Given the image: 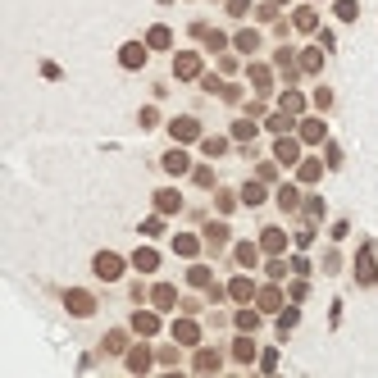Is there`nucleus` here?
Listing matches in <instances>:
<instances>
[{
	"mask_svg": "<svg viewBox=\"0 0 378 378\" xmlns=\"http://www.w3.org/2000/svg\"><path fill=\"white\" fill-rule=\"evenodd\" d=\"M351 274H355V287H365V292H370V287H378V241H374V237L360 241Z\"/></svg>",
	"mask_w": 378,
	"mask_h": 378,
	"instance_id": "obj_1",
	"label": "nucleus"
},
{
	"mask_svg": "<svg viewBox=\"0 0 378 378\" xmlns=\"http://www.w3.org/2000/svg\"><path fill=\"white\" fill-rule=\"evenodd\" d=\"M60 305L69 310L73 319H96V315H101V296L87 292V287H64V292H60Z\"/></svg>",
	"mask_w": 378,
	"mask_h": 378,
	"instance_id": "obj_2",
	"label": "nucleus"
},
{
	"mask_svg": "<svg viewBox=\"0 0 378 378\" xmlns=\"http://www.w3.org/2000/svg\"><path fill=\"white\" fill-rule=\"evenodd\" d=\"M92 274L101 278V283H119V278L128 274V260H123L119 251H96L92 256Z\"/></svg>",
	"mask_w": 378,
	"mask_h": 378,
	"instance_id": "obj_3",
	"label": "nucleus"
},
{
	"mask_svg": "<svg viewBox=\"0 0 378 378\" xmlns=\"http://www.w3.org/2000/svg\"><path fill=\"white\" fill-rule=\"evenodd\" d=\"M201 73H206V60H201L196 51H178L173 55V77H178V82H196Z\"/></svg>",
	"mask_w": 378,
	"mask_h": 378,
	"instance_id": "obj_4",
	"label": "nucleus"
},
{
	"mask_svg": "<svg viewBox=\"0 0 378 378\" xmlns=\"http://www.w3.org/2000/svg\"><path fill=\"white\" fill-rule=\"evenodd\" d=\"M146 60H151V46L146 42H123L119 46V69L137 73V69H146Z\"/></svg>",
	"mask_w": 378,
	"mask_h": 378,
	"instance_id": "obj_5",
	"label": "nucleus"
},
{
	"mask_svg": "<svg viewBox=\"0 0 378 378\" xmlns=\"http://www.w3.org/2000/svg\"><path fill=\"white\" fill-rule=\"evenodd\" d=\"M169 137L182 141V146H187V141H196V137H201V119H191V114H178V119H169Z\"/></svg>",
	"mask_w": 378,
	"mask_h": 378,
	"instance_id": "obj_6",
	"label": "nucleus"
},
{
	"mask_svg": "<svg viewBox=\"0 0 378 378\" xmlns=\"http://www.w3.org/2000/svg\"><path fill=\"white\" fill-rule=\"evenodd\" d=\"M160 169H164V173H173V178L191 173V155H187V146H173V151H164V155H160Z\"/></svg>",
	"mask_w": 378,
	"mask_h": 378,
	"instance_id": "obj_7",
	"label": "nucleus"
},
{
	"mask_svg": "<svg viewBox=\"0 0 378 378\" xmlns=\"http://www.w3.org/2000/svg\"><path fill=\"white\" fill-rule=\"evenodd\" d=\"M191 370L196 374H219L224 370V351H219V346H201V351L191 355Z\"/></svg>",
	"mask_w": 378,
	"mask_h": 378,
	"instance_id": "obj_8",
	"label": "nucleus"
},
{
	"mask_svg": "<svg viewBox=\"0 0 378 378\" xmlns=\"http://www.w3.org/2000/svg\"><path fill=\"white\" fill-rule=\"evenodd\" d=\"M128 328L137 337H155V333H160V315H155V310H137V315L128 319Z\"/></svg>",
	"mask_w": 378,
	"mask_h": 378,
	"instance_id": "obj_9",
	"label": "nucleus"
},
{
	"mask_svg": "<svg viewBox=\"0 0 378 378\" xmlns=\"http://www.w3.org/2000/svg\"><path fill=\"white\" fill-rule=\"evenodd\" d=\"M123 360H128V374H151L155 370V351L151 346H132Z\"/></svg>",
	"mask_w": 378,
	"mask_h": 378,
	"instance_id": "obj_10",
	"label": "nucleus"
},
{
	"mask_svg": "<svg viewBox=\"0 0 378 378\" xmlns=\"http://www.w3.org/2000/svg\"><path fill=\"white\" fill-rule=\"evenodd\" d=\"M274 160L278 164H301V137H278L274 141Z\"/></svg>",
	"mask_w": 378,
	"mask_h": 378,
	"instance_id": "obj_11",
	"label": "nucleus"
},
{
	"mask_svg": "<svg viewBox=\"0 0 378 378\" xmlns=\"http://www.w3.org/2000/svg\"><path fill=\"white\" fill-rule=\"evenodd\" d=\"M173 251H178L182 260H196V256H206V241H201L196 232H178V237H173Z\"/></svg>",
	"mask_w": 378,
	"mask_h": 378,
	"instance_id": "obj_12",
	"label": "nucleus"
},
{
	"mask_svg": "<svg viewBox=\"0 0 378 378\" xmlns=\"http://www.w3.org/2000/svg\"><path fill=\"white\" fill-rule=\"evenodd\" d=\"M287 232L283 228H260V251H265V256H278V251H287Z\"/></svg>",
	"mask_w": 378,
	"mask_h": 378,
	"instance_id": "obj_13",
	"label": "nucleus"
},
{
	"mask_svg": "<svg viewBox=\"0 0 378 378\" xmlns=\"http://www.w3.org/2000/svg\"><path fill=\"white\" fill-rule=\"evenodd\" d=\"M296 69H305L310 77H315V73H324V46H305V51L296 55Z\"/></svg>",
	"mask_w": 378,
	"mask_h": 378,
	"instance_id": "obj_14",
	"label": "nucleus"
},
{
	"mask_svg": "<svg viewBox=\"0 0 378 378\" xmlns=\"http://www.w3.org/2000/svg\"><path fill=\"white\" fill-rule=\"evenodd\" d=\"M256 292H260V287L251 283V278H232V283H228V296L237 305H256Z\"/></svg>",
	"mask_w": 378,
	"mask_h": 378,
	"instance_id": "obj_15",
	"label": "nucleus"
},
{
	"mask_svg": "<svg viewBox=\"0 0 378 378\" xmlns=\"http://www.w3.org/2000/svg\"><path fill=\"white\" fill-rule=\"evenodd\" d=\"M173 342L178 346H196L201 342V324L196 319H178V324H173Z\"/></svg>",
	"mask_w": 378,
	"mask_h": 378,
	"instance_id": "obj_16",
	"label": "nucleus"
},
{
	"mask_svg": "<svg viewBox=\"0 0 378 378\" xmlns=\"http://www.w3.org/2000/svg\"><path fill=\"white\" fill-rule=\"evenodd\" d=\"M232 260H237V269H256L260 265V241H237V246H232Z\"/></svg>",
	"mask_w": 378,
	"mask_h": 378,
	"instance_id": "obj_17",
	"label": "nucleus"
},
{
	"mask_svg": "<svg viewBox=\"0 0 378 378\" xmlns=\"http://www.w3.org/2000/svg\"><path fill=\"white\" fill-rule=\"evenodd\" d=\"M155 210H160V215H178V210H182V191L160 187V191H155Z\"/></svg>",
	"mask_w": 378,
	"mask_h": 378,
	"instance_id": "obj_18",
	"label": "nucleus"
},
{
	"mask_svg": "<svg viewBox=\"0 0 378 378\" xmlns=\"http://www.w3.org/2000/svg\"><path fill=\"white\" fill-rule=\"evenodd\" d=\"M324 169H328L324 160H301V164H296V178H301V187H315V182L324 178Z\"/></svg>",
	"mask_w": 378,
	"mask_h": 378,
	"instance_id": "obj_19",
	"label": "nucleus"
},
{
	"mask_svg": "<svg viewBox=\"0 0 378 378\" xmlns=\"http://www.w3.org/2000/svg\"><path fill=\"white\" fill-rule=\"evenodd\" d=\"M141 42H146L151 51H169V46H173V32H169V27H164V23H151Z\"/></svg>",
	"mask_w": 378,
	"mask_h": 378,
	"instance_id": "obj_20",
	"label": "nucleus"
},
{
	"mask_svg": "<svg viewBox=\"0 0 378 378\" xmlns=\"http://www.w3.org/2000/svg\"><path fill=\"white\" fill-rule=\"evenodd\" d=\"M232 46H237L241 55H256L260 46H265V42H260V32H256V27H237V37H232Z\"/></svg>",
	"mask_w": 378,
	"mask_h": 378,
	"instance_id": "obj_21",
	"label": "nucleus"
},
{
	"mask_svg": "<svg viewBox=\"0 0 378 378\" xmlns=\"http://www.w3.org/2000/svg\"><path fill=\"white\" fill-rule=\"evenodd\" d=\"M132 269H137V274H155V269H160V251H151V246L132 251Z\"/></svg>",
	"mask_w": 378,
	"mask_h": 378,
	"instance_id": "obj_22",
	"label": "nucleus"
},
{
	"mask_svg": "<svg viewBox=\"0 0 378 378\" xmlns=\"http://www.w3.org/2000/svg\"><path fill=\"white\" fill-rule=\"evenodd\" d=\"M246 77H251V87H256V92H274V69H269V64H251Z\"/></svg>",
	"mask_w": 378,
	"mask_h": 378,
	"instance_id": "obj_23",
	"label": "nucleus"
},
{
	"mask_svg": "<svg viewBox=\"0 0 378 378\" xmlns=\"http://www.w3.org/2000/svg\"><path fill=\"white\" fill-rule=\"evenodd\" d=\"M256 305H260V315H274V310H283V292H278V287H260Z\"/></svg>",
	"mask_w": 378,
	"mask_h": 378,
	"instance_id": "obj_24",
	"label": "nucleus"
},
{
	"mask_svg": "<svg viewBox=\"0 0 378 378\" xmlns=\"http://www.w3.org/2000/svg\"><path fill=\"white\" fill-rule=\"evenodd\" d=\"M278 210H283V215H296V210H301V187H292V182L278 187Z\"/></svg>",
	"mask_w": 378,
	"mask_h": 378,
	"instance_id": "obj_25",
	"label": "nucleus"
},
{
	"mask_svg": "<svg viewBox=\"0 0 378 378\" xmlns=\"http://www.w3.org/2000/svg\"><path fill=\"white\" fill-rule=\"evenodd\" d=\"M151 305H155V310H173V305H178V287L160 283V287L151 292Z\"/></svg>",
	"mask_w": 378,
	"mask_h": 378,
	"instance_id": "obj_26",
	"label": "nucleus"
},
{
	"mask_svg": "<svg viewBox=\"0 0 378 378\" xmlns=\"http://www.w3.org/2000/svg\"><path fill=\"white\" fill-rule=\"evenodd\" d=\"M256 114H241L237 123H232V141H256Z\"/></svg>",
	"mask_w": 378,
	"mask_h": 378,
	"instance_id": "obj_27",
	"label": "nucleus"
},
{
	"mask_svg": "<svg viewBox=\"0 0 378 378\" xmlns=\"http://www.w3.org/2000/svg\"><path fill=\"white\" fill-rule=\"evenodd\" d=\"M333 14H337V23H355L360 18V0H333Z\"/></svg>",
	"mask_w": 378,
	"mask_h": 378,
	"instance_id": "obj_28",
	"label": "nucleus"
},
{
	"mask_svg": "<svg viewBox=\"0 0 378 378\" xmlns=\"http://www.w3.org/2000/svg\"><path fill=\"white\" fill-rule=\"evenodd\" d=\"M265 201H269L265 182H246V187H241V206H265Z\"/></svg>",
	"mask_w": 378,
	"mask_h": 378,
	"instance_id": "obj_29",
	"label": "nucleus"
},
{
	"mask_svg": "<svg viewBox=\"0 0 378 378\" xmlns=\"http://www.w3.org/2000/svg\"><path fill=\"white\" fill-rule=\"evenodd\" d=\"M292 27H301V32H315V27H319L315 5H301V9H296V14H292Z\"/></svg>",
	"mask_w": 378,
	"mask_h": 378,
	"instance_id": "obj_30",
	"label": "nucleus"
},
{
	"mask_svg": "<svg viewBox=\"0 0 378 378\" xmlns=\"http://www.w3.org/2000/svg\"><path fill=\"white\" fill-rule=\"evenodd\" d=\"M232 324H237V333H260V305H251V310H241L237 319H232Z\"/></svg>",
	"mask_w": 378,
	"mask_h": 378,
	"instance_id": "obj_31",
	"label": "nucleus"
},
{
	"mask_svg": "<svg viewBox=\"0 0 378 378\" xmlns=\"http://www.w3.org/2000/svg\"><path fill=\"white\" fill-rule=\"evenodd\" d=\"M101 351L105 355H128V337H123V333H105L101 337Z\"/></svg>",
	"mask_w": 378,
	"mask_h": 378,
	"instance_id": "obj_32",
	"label": "nucleus"
},
{
	"mask_svg": "<svg viewBox=\"0 0 378 378\" xmlns=\"http://www.w3.org/2000/svg\"><path fill=\"white\" fill-rule=\"evenodd\" d=\"M232 360H241V365L256 360V342H251V333H241L237 342H232Z\"/></svg>",
	"mask_w": 378,
	"mask_h": 378,
	"instance_id": "obj_33",
	"label": "nucleus"
},
{
	"mask_svg": "<svg viewBox=\"0 0 378 378\" xmlns=\"http://www.w3.org/2000/svg\"><path fill=\"white\" fill-rule=\"evenodd\" d=\"M324 137H328L324 119H301V141H324Z\"/></svg>",
	"mask_w": 378,
	"mask_h": 378,
	"instance_id": "obj_34",
	"label": "nucleus"
},
{
	"mask_svg": "<svg viewBox=\"0 0 378 378\" xmlns=\"http://www.w3.org/2000/svg\"><path fill=\"white\" fill-rule=\"evenodd\" d=\"M333 105H337V92H333V87H319V92H315V110L319 114H333Z\"/></svg>",
	"mask_w": 378,
	"mask_h": 378,
	"instance_id": "obj_35",
	"label": "nucleus"
},
{
	"mask_svg": "<svg viewBox=\"0 0 378 378\" xmlns=\"http://www.w3.org/2000/svg\"><path fill=\"white\" fill-rule=\"evenodd\" d=\"M278 105H283L287 114H305V96L301 92H283V96H278Z\"/></svg>",
	"mask_w": 378,
	"mask_h": 378,
	"instance_id": "obj_36",
	"label": "nucleus"
},
{
	"mask_svg": "<svg viewBox=\"0 0 378 378\" xmlns=\"http://www.w3.org/2000/svg\"><path fill=\"white\" fill-rule=\"evenodd\" d=\"M187 283H191V287H210V283H215L210 265H191V269H187Z\"/></svg>",
	"mask_w": 378,
	"mask_h": 378,
	"instance_id": "obj_37",
	"label": "nucleus"
},
{
	"mask_svg": "<svg viewBox=\"0 0 378 378\" xmlns=\"http://www.w3.org/2000/svg\"><path fill=\"white\" fill-rule=\"evenodd\" d=\"M296 324H301V315H296V310H278V337H292Z\"/></svg>",
	"mask_w": 378,
	"mask_h": 378,
	"instance_id": "obj_38",
	"label": "nucleus"
},
{
	"mask_svg": "<svg viewBox=\"0 0 378 378\" xmlns=\"http://www.w3.org/2000/svg\"><path fill=\"white\" fill-rule=\"evenodd\" d=\"M324 164H328V169H342V164H346V155H342L337 141H324Z\"/></svg>",
	"mask_w": 378,
	"mask_h": 378,
	"instance_id": "obj_39",
	"label": "nucleus"
},
{
	"mask_svg": "<svg viewBox=\"0 0 378 378\" xmlns=\"http://www.w3.org/2000/svg\"><path fill=\"white\" fill-rule=\"evenodd\" d=\"M201 151H206L210 160H215V155H228V137H206V141H201Z\"/></svg>",
	"mask_w": 378,
	"mask_h": 378,
	"instance_id": "obj_40",
	"label": "nucleus"
},
{
	"mask_svg": "<svg viewBox=\"0 0 378 378\" xmlns=\"http://www.w3.org/2000/svg\"><path fill=\"white\" fill-rule=\"evenodd\" d=\"M292 119H296V114H287V110L269 114V132H287V128H292Z\"/></svg>",
	"mask_w": 378,
	"mask_h": 378,
	"instance_id": "obj_41",
	"label": "nucleus"
},
{
	"mask_svg": "<svg viewBox=\"0 0 378 378\" xmlns=\"http://www.w3.org/2000/svg\"><path fill=\"white\" fill-rule=\"evenodd\" d=\"M137 128H160V110H155V105H141V114H137Z\"/></svg>",
	"mask_w": 378,
	"mask_h": 378,
	"instance_id": "obj_42",
	"label": "nucleus"
},
{
	"mask_svg": "<svg viewBox=\"0 0 378 378\" xmlns=\"http://www.w3.org/2000/svg\"><path fill=\"white\" fill-rule=\"evenodd\" d=\"M305 219H310V224H319V219H324V201H319V196L305 201Z\"/></svg>",
	"mask_w": 378,
	"mask_h": 378,
	"instance_id": "obj_43",
	"label": "nucleus"
},
{
	"mask_svg": "<svg viewBox=\"0 0 378 378\" xmlns=\"http://www.w3.org/2000/svg\"><path fill=\"white\" fill-rule=\"evenodd\" d=\"M215 206L224 210V215H232V210H237V196H232V191H215Z\"/></svg>",
	"mask_w": 378,
	"mask_h": 378,
	"instance_id": "obj_44",
	"label": "nucleus"
},
{
	"mask_svg": "<svg viewBox=\"0 0 378 378\" xmlns=\"http://www.w3.org/2000/svg\"><path fill=\"white\" fill-rule=\"evenodd\" d=\"M319 269H324V274H337V269H342V256H337V251H328V256L319 260Z\"/></svg>",
	"mask_w": 378,
	"mask_h": 378,
	"instance_id": "obj_45",
	"label": "nucleus"
},
{
	"mask_svg": "<svg viewBox=\"0 0 378 378\" xmlns=\"http://www.w3.org/2000/svg\"><path fill=\"white\" fill-rule=\"evenodd\" d=\"M164 232V219H146V224H141V237H160Z\"/></svg>",
	"mask_w": 378,
	"mask_h": 378,
	"instance_id": "obj_46",
	"label": "nucleus"
},
{
	"mask_svg": "<svg viewBox=\"0 0 378 378\" xmlns=\"http://www.w3.org/2000/svg\"><path fill=\"white\" fill-rule=\"evenodd\" d=\"M42 77H51V82H60V64H55V60H42Z\"/></svg>",
	"mask_w": 378,
	"mask_h": 378,
	"instance_id": "obj_47",
	"label": "nucleus"
},
{
	"mask_svg": "<svg viewBox=\"0 0 378 378\" xmlns=\"http://www.w3.org/2000/svg\"><path fill=\"white\" fill-rule=\"evenodd\" d=\"M260 370L274 374V370H278V351H265V355H260Z\"/></svg>",
	"mask_w": 378,
	"mask_h": 378,
	"instance_id": "obj_48",
	"label": "nucleus"
},
{
	"mask_svg": "<svg viewBox=\"0 0 378 378\" xmlns=\"http://www.w3.org/2000/svg\"><path fill=\"white\" fill-rule=\"evenodd\" d=\"M246 9H251V0H228V14H232V18H241Z\"/></svg>",
	"mask_w": 378,
	"mask_h": 378,
	"instance_id": "obj_49",
	"label": "nucleus"
},
{
	"mask_svg": "<svg viewBox=\"0 0 378 378\" xmlns=\"http://www.w3.org/2000/svg\"><path fill=\"white\" fill-rule=\"evenodd\" d=\"M319 46H324V51L333 55V51H337V37H333V32H328V27H324V32H319Z\"/></svg>",
	"mask_w": 378,
	"mask_h": 378,
	"instance_id": "obj_50",
	"label": "nucleus"
},
{
	"mask_svg": "<svg viewBox=\"0 0 378 378\" xmlns=\"http://www.w3.org/2000/svg\"><path fill=\"white\" fill-rule=\"evenodd\" d=\"M287 296H292V301H305L310 287H305V283H292V287H287Z\"/></svg>",
	"mask_w": 378,
	"mask_h": 378,
	"instance_id": "obj_51",
	"label": "nucleus"
},
{
	"mask_svg": "<svg viewBox=\"0 0 378 378\" xmlns=\"http://www.w3.org/2000/svg\"><path fill=\"white\" fill-rule=\"evenodd\" d=\"M269 5H287V0H269Z\"/></svg>",
	"mask_w": 378,
	"mask_h": 378,
	"instance_id": "obj_52",
	"label": "nucleus"
},
{
	"mask_svg": "<svg viewBox=\"0 0 378 378\" xmlns=\"http://www.w3.org/2000/svg\"><path fill=\"white\" fill-rule=\"evenodd\" d=\"M160 5H173V0H160Z\"/></svg>",
	"mask_w": 378,
	"mask_h": 378,
	"instance_id": "obj_53",
	"label": "nucleus"
}]
</instances>
